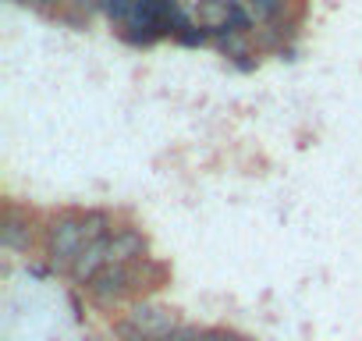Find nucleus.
<instances>
[{"instance_id": "1", "label": "nucleus", "mask_w": 362, "mask_h": 341, "mask_svg": "<svg viewBox=\"0 0 362 341\" xmlns=\"http://www.w3.org/2000/svg\"><path fill=\"white\" fill-rule=\"evenodd\" d=\"M114 217L107 210H68L57 214L47 228V260L54 263V270L71 274L75 260L100 238H107L114 231Z\"/></svg>"}, {"instance_id": "2", "label": "nucleus", "mask_w": 362, "mask_h": 341, "mask_svg": "<svg viewBox=\"0 0 362 341\" xmlns=\"http://www.w3.org/2000/svg\"><path fill=\"white\" fill-rule=\"evenodd\" d=\"M167 281V267L153 256L146 260H135V263H121V267H107L86 291L93 302L100 306H117L124 299H139V295H149L153 288H160Z\"/></svg>"}, {"instance_id": "3", "label": "nucleus", "mask_w": 362, "mask_h": 341, "mask_svg": "<svg viewBox=\"0 0 362 341\" xmlns=\"http://www.w3.org/2000/svg\"><path fill=\"white\" fill-rule=\"evenodd\" d=\"M124 320L128 323H135L149 341H167L170 334H177L181 327H185V323H181L177 320V313L174 309H167V306H156V302H135L128 313H124Z\"/></svg>"}, {"instance_id": "4", "label": "nucleus", "mask_w": 362, "mask_h": 341, "mask_svg": "<svg viewBox=\"0 0 362 341\" xmlns=\"http://www.w3.org/2000/svg\"><path fill=\"white\" fill-rule=\"evenodd\" d=\"M214 43H217V50H221L228 61H235V64H242V68H252V64H256L252 57L259 54V47H256L252 33H242V29L221 33V36H214Z\"/></svg>"}, {"instance_id": "5", "label": "nucleus", "mask_w": 362, "mask_h": 341, "mask_svg": "<svg viewBox=\"0 0 362 341\" xmlns=\"http://www.w3.org/2000/svg\"><path fill=\"white\" fill-rule=\"evenodd\" d=\"M4 245L15 249V253H29V249H33V221H29V214L22 217L18 207H8V217H4Z\"/></svg>"}, {"instance_id": "6", "label": "nucleus", "mask_w": 362, "mask_h": 341, "mask_svg": "<svg viewBox=\"0 0 362 341\" xmlns=\"http://www.w3.org/2000/svg\"><path fill=\"white\" fill-rule=\"evenodd\" d=\"M114 334H117L121 341H149V337H146V334H142V330H139L135 323H128L124 316H121V320L114 323Z\"/></svg>"}, {"instance_id": "7", "label": "nucleus", "mask_w": 362, "mask_h": 341, "mask_svg": "<svg viewBox=\"0 0 362 341\" xmlns=\"http://www.w3.org/2000/svg\"><path fill=\"white\" fill-rule=\"evenodd\" d=\"M36 4H43V0H36Z\"/></svg>"}]
</instances>
